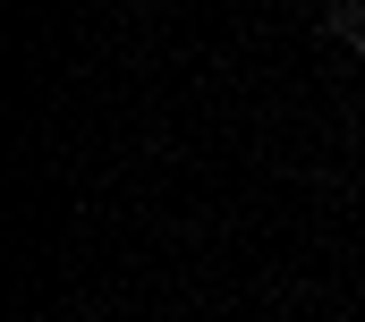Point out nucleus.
I'll use <instances>...</instances> for the list:
<instances>
[{
    "label": "nucleus",
    "mask_w": 365,
    "mask_h": 322,
    "mask_svg": "<svg viewBox=\"0 0 365 322\" xmlns=\"http://www.w3.org/2000/svg\"><path fill=\"white\" fill-rule=\"evenodd\" d=\"M323 34H349V43H357V34H365V9H357V0H331V9H323Z\"/></svg>",
    "instance_id": "obj_1"
},
{
    "label": "nucleus",
    "mask_w": 365,
    "mask_h": 322,
    "mask_svg": "<svg viewBox=\"0 0 365 322\" xmlns=\"http://www.w3.org/2000/svg\"><path fill=\"white\" fill-rule=\"evenodd\" d=\"M357 60H365V34H357Z\"/></svg>",
    "instance_id": "obj_2"
}]
</instances>
